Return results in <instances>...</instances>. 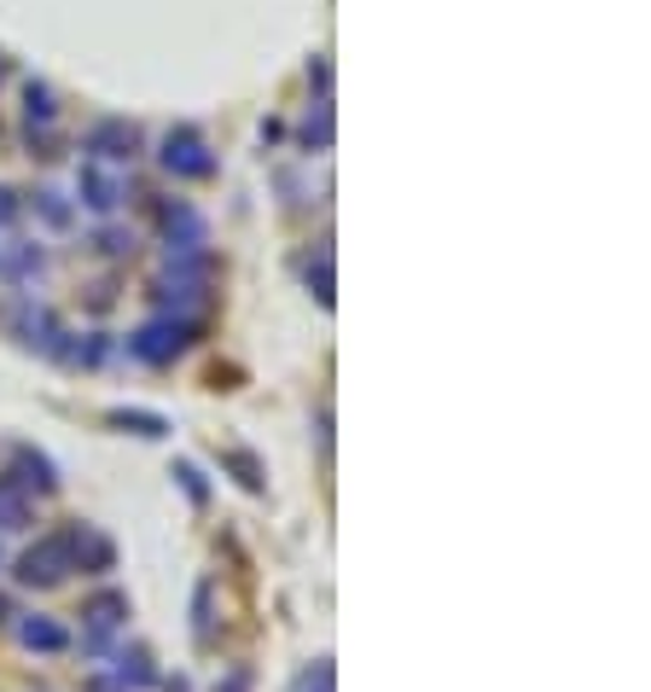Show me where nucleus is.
<instances>
[{
	"label": "nucleus",
	"instance_id": "ddd939ff",
	"mask_svg": "<svg viewBox=\"0 0 651 692\" xmlns=\"http://www.w3.org/2000/svg\"><path fill=\"white\" fill-rule=\"evenodd\" d=\"M325 134H332V111H325V99H320V111L309 117V140H320V146H325Z\"/></svg>",
	"mask_w": 651,
	"mask_h": 692
},
{
	"label": "nucleus",
	"instance_id": "0eeeda50",
	"mask_svg": "<svg viewBox=\"0 0 651 692\" xmlns=\"http://www.w3.org/2000/svg\"><path fill=\"white\" fill-rule=\"evenodd\" d=\"M30 495H24V483H12V477H0V529H24L30 524Z\"/></svg>",
	"mask_w": 651,
	"mask_h": 692
},
{
	"label": "nucleus",
	"instance_id": "f257e3e1",
	"mask_svg": "<svg viewBox=\"0 0 651 692\" xmlns=\"http://www.w3.org/2000/svg\"><path fill=\"white\" fill-rule=\"evenodd\" d=\"M70 570H81L76 529H58V536H47L41 547H30V553L18 559V576H24L30 587H53V582H65Z\"/></svg>",
	"mask_w": 651,
	"mask_h": 692
},
{
	"label": "nucleus",
	"instance_id": "1a4fd4ad",
	"mask_svg": "<svg viewBox=\"0 0 651 692\" xmlns=\"http://www.w3.org/2000/svg\"><path fill=\"white\" fill-rule=\"evenodd\" d=\"M53 117H58L53 88H35V81H30V129H35V122H41V129H53Z\"/></svg>",
	"mask_w": 651,
	"mask_h": 692
},
{
	"label": "nucleus",
	"instance_id": "7ed1b4c3",
	"mask_svg": "<svg viewBox=\"0 0 651 692\" xmlns=\"http://www.w3.org/2000/svg\"><path fill=\"white\" fill-rule=\"evenodd\" d=\"M163 169L187 175V180H203V175H216V157H210V146H203L192 129H175L169 140H163Z\"/></svg>",
	"mask_w": 651,
	"mask_h": 692
},
{
	"label": "nucleus",
	"instance_id": "f8f14e48",
	"mask_svg": "<svg viewBox=\"0 0 651 692\" xmlns=\"http://www.w3.org/2000/svg\"><path fill=\"white\" fill-rule=\"evenodd\" d=\"M35 210L47 216L53 228H65V221H70V210H65V204H58V193H35Z\"/></svg>",
	"mask_w": 651,
	"mask_h": 692
},
{
	"label": "nucleus",
	"instance_id": "9b49d317",
	"mask_svg": "<svg viewBox=\"0 0 651 692\" xmlns=\"http://www.w3.org/2000/svg\"><path fill=\"white\" fill-rule=\"evenodd\" d=\"M24 640L53 651V646H65V628H53V623H24Z\"/></svg>",
	"mask_w": 651,
	"mask_h": 692
},
{
	"label": "nucleus",
	"instance_id": "f03ea898",
	"mask_svg": "<svg viewBox=\"0 0 651 692\" xmlns=\"http://www.w3.org/2000/svg\"><path fill=\"white\" fill-rule=\"evenodd\" d=\"M187 338H192V320H175V315H163V320H146L140 332L129 338V350L140 361H169L187 350Z\"/></svg>",
	"mask_w": 651,
	"mask_h": 692
},
{
	"label": "nucleus",
	"instance_id": "423d86ee",
	"mask_svg": "<svg viewBox=\"0 0 651 692\" xmlns=\"http://www.w3.org/2000/svg\"><path fill=\"white\" fill-rule=\"evenodd\" d=\"M81 198H88L93 210H117V204H122V180L106 175L99 163H88V169H81Z\"/></svg>",
	"mask_w": 651,
	"mask_h": 692
},
{
	"label": "nucleus",
	"instance_id": "9d476101",
	"mask_svg": "<svg viewBox=\"0 0 651 692\" xmlns=\"http://www.w3.org/2000/svg\"><path fill=\"white\" fill-rule=\"evenodd\" d=\"M309 285H315L320 303H332V251H325V244H320V262H309Z\"/></svg>",
	"mask_w": 651,
	"mask_h": 692
},
{
	"label": "nucleus",
	"instance_id": "6e6552de",
	"mask_svg": "<svg viewBox=\"0 0 651 692\" xmlns=\"http://www.w3.org/2000/svg\"><path fill=\"white\" fill-rule=\"evenodd\" d=\"M35 268H41V251H35V244L0 233V274H35Z\"/></svg>",
	"mask_w": 651,
	"mask_h": 692
},
{
	"label": "nucleus",
	"instance_id": "20e7f679",
	"mask_svg": "<svg viewBox=\"0 0 651 692\" xmlns=\"http://www.w3.org/2000/svg\"><path fill=\"white\" fill-rule=\"evenodd\" d=\"M163 233H169V251H180V256H192L198 262V251H203V216L192 210V204H163Z\"/></svg>",
	"mask_w": 651,
	"mask_h": 692
},
{
	"label": "nucleus",
	"instance_id": "39448f33",
	"mask_svg": "<svg viewBox=\"0 0 651 692\" xmlns=\"http://www.w3.org/2000/svg\"><path fill=\"white\" fill-rule=\"evenodd\" d=\"M88 152H93V163H99V157H111V163L134 157V152H140L134 122H99V129H88Z\"/></svg>",
	"mask_w": 651,
	"mask_h": 692
},
{
	"label": "nucleus",
	"instance_id": "4468645a",
	"mask_svg": "<svg viewBox=\"0 0 651 692\" xmlns=\"http://www.w3.org/2000/svg\"><path fill=\"white\" fill-rule=\"evenodd\" d=\"M18 221V193H0V233Z\"/></svg>",
	"mask_w": 651,
	"mask_h": 692
}]
</instances>
